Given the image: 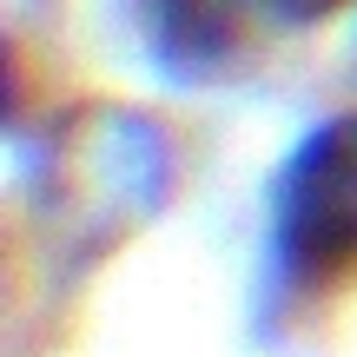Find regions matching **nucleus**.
Wrapping results in <instances>:
<instances>
[{"label":"nucleus","mask_w":357,"mask_h":357,"mask_svg":"<svg viewBox=\"0 0 357 357\" xmlns=\"http://www.w3.org/2000/svg\"><path fill=\"white\" fill-rule=\"evenodd\" d=\"M271 298H311L357 271V113L311 126L271 178Z\"/></svg>","instance_id":"obj_1"},{"label":"nucleus","mask_w":357,"mask_h":357,"mask_svg":"<svg viewBox=\"0 0 357 357\" xmlns=\"http://www.w3.org/2000/svg\"><path fill=\"white\" fill-rule=\"evenodd\" d=\"M265 0H139V40L166 86H218L252 60Z\"/></svg>","instance_id":"obj_2"},{"label":"nucleus","mask_w":357,"mask_h":357,"mask_svg":"<svg viewBox=\"0 0 357 357\" xmlns=\"http://www.w3.org/2000/svg\"><path fill=\"white\" fill-rule=\"evenodd\" d=\"M271 7V20H284V26H318V20H331L344 0H265Z\"/></svg>","instance_id":"obj_3"},{"label":"nucleus","mask_w":357,"mask_h":357,"mask_svg":"<svg viewBox=\"0 0 357 357\" xmlns=\"http://www.w3.org/2000/svg\"><path fill=\"white\" fill-rule=\"evenodd\" d=\"M351 73H357V20H351Z\"/></svg>","instance_id":"obj_4"}]
</instances>
